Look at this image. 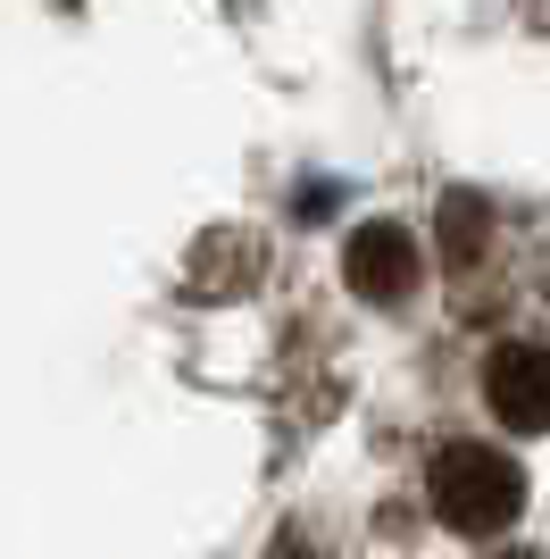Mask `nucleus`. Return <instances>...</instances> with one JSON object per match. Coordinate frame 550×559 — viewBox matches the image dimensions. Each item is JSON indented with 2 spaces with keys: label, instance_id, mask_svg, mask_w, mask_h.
Here are the masks:
<instances>
[{
  "label": "nucleus",
  "instance_id": "obj_1",
  "mask_svg": "<svg viewBox=\"0 0 550 559\" xmlns=\"http://www.w3.org/2000/svg\"><path fill=\"white\" fill-rule=\"evenodd\" d=\"M426 492H434V518L458 526V535H501L509 518L526 510V476L509 451L483 443H442L434 467H426Z\"/></svg>",
  "mask_w": 550,
  "mask_h": 559
},
{
  "label": "nucleus",
  "instance_id": "obj_2",
  "mask_svg": "<svg viewBox=\"0 0 550 559\" xmlns=\"http://www.w3.org/2000/svg\"><path fill=\"white\" fill-rule=\"evenodd\" d=\"M483 401L509 435H550V350L542 343H501L483 359Z\"/></svg>",
  "mask_w": 550,
  "mask_h": 559
},
{
  "label": "nucleus",
  "instance_id": "obj_3",
  "mask_svg": "<svg viewBox=\"0 0 550 559\" xmlns=\"http://www.w3.org/2000/svg\"><path fill=\"white\" fill-rule=\"evenodd\" d=\"M343 276L359 301H409L417 293V242L409 226H392V217H375V226L350 234V251H343Z\"/></svg>",
  "mask_w": 550,
  "mask_h": 559
},
{
  "label": "nucleus",
  "instance_id": "obj_4",
  "mask_svg": "<svg viewBox=\"0 0 550 559\" xmlns=\"http://www.w3.org/2000/svg\"><path fill=\"white\" fill-rule=\"evenodd\" d=\"M483 234H492V210H483L476 192H451V201H442V251H451V267H476Z\"/></svg>",
  "mask_w": 550,
  "mask_h": 559
},
{
  "label": "nucleus",
  "instance_id": "obj_5",
  "mask_svg": "<svg viewBox=\"0 0 550 559\" xmlns=\"http://www.w3.org/2000/svg\"><path fill=\"white\" fill-rule=\"evenodd\" d=\"M501 559H534V551H501Z\"/></svg>",
  "mask_w": 550,
  "mask_h": 559
},
{
  "label": "nucleus",
  "instance_id": "obj_6",
  "mask_svg": "<svg viewBox=\"0 0 550 559\" xmlns=\"http://www.w3.org/2000/svg\"><path fill=\"white\" fill-rule=\"evenodd\" d=\"M542 301H550V293H542Z\"/></svg>",
  "mask_w": 550,
  "mask_h": 559
}]
</instances>
